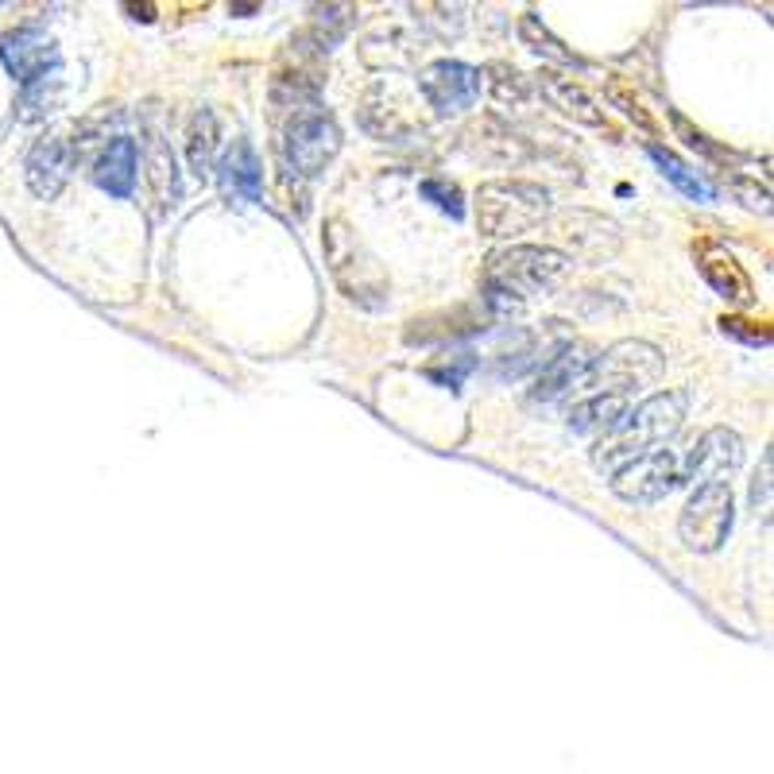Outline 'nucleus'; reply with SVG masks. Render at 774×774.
Listing matches in <instances>:
<instances>
[{"instance_id": "nucleus-1", "label": "nucleus", "mask_w": 774, "mask_h": 774, "mask_svg": "<svg viewBox=\"0 0 774 774\" xmlns=\"http://www.w3.org/2000/svg\"><path fill=\"white\" fill-rule=\"evenodd\" d=\"M685 411H689V395L678 391V387L674 391H658L651 399H643L639 407H627L620 426L600 438L593 461L600 469H608V473L624 469L627 461H635V457L658 449L666 438H674L682 430Z\"/></svg>"}, {"instance_id": "nucleus-2", "label": "nucleus", "mask_w": 774, "mask_h": 774, "mask_svg": "<svg viewBox=\"0 0 774 774\" xmlns=\"http://www.w3.org/2000/svg\"><path fill=\"white\" fill-rule=\"evenodd\" d=\"M550 217V190L527 179H496L477 190V225L484 237L511 240Z\"/></svg>"}, {"instance_id": "nucleus-3", "label": "nucleus", "mask_w": 774, "mask_h": 774, "mask_svg": "<svg viewBox=\"0 0 774 774\" xmlns=\"http://www.w3.org/2000/svg\"><path fill=\"white\" fill-rule=\"evenodd\" d=\"M566 252L546 244H511L488 256V287L496 295H546L554 291L569 271Z\"/></svg>"}, {"instance_id": "nucleus-4", "label": "nucleus", "mask_w": 774, "mask_h": 774, "mask_svg": "<svg viewBox=\"0 0 774 774\" xmlns=\"http://www.w3.org/2000/svg\"><path fill=\"white\" fill-rule=\"evenodd\" d=\"M279 151H283V167L295 179H318L329 167V159L341 151V128L322 105H302L287 117Z\"/></svg>"}, {"instance_id": "nucleus-5", "label": "nucleus", "mask_w": 774, "mask_h": 774, "mask_svg": "<svg viewBox=\"0 0 774 774\" xmlns=\"http://www.w3.org/2000/svg\"><path fill=\"white\" fill-rule=\"evenodd\" d=\"M666 360L658 353L655 345L647 341H616L608 353H600L593 360V372H589V384L600 395H631L639 387L655 384L662 376Z\"/></svg>"}, {"instance_id": "nucleus-6", "label": "nucleus", "mask_w": 774, "mask_h": 774, "mask_svg": "<svg viewBox=\"0 0 774 774\" xmlns=\"http://www.w3.org/2000/svg\"><path fill=\"white\" fill-rule=\"evenodd\" d=\"M326 256L333 279L341 283V291L360 302V306H380L387 295V279L380 275L376 260L360 248V240L341 225V221H329L326 233Z\"/></svg>"}, {"instance_id": "nucleus-7", "label": "nucleus", "mask_w": 774, "mask_h": 774, "mask_svg": "<svg viewBox=\"0 0 774 774\" xmlns=\"http://www.w3.org/2000/svg\"><path fill=\"white\" fill-rule=\"evenodd\" d=\"M736 519V504H732V488L728 484H701L682 507L678 531L682 542L697 554H713L724 546V538L732 531Z\"/></svg>"}, {"instance_id": "nucleus-8", "label": "nucleus", "mask_w": 774, "mask_h": 774, "mask_svg": "<svg viewBox=\"0 0 774 774\" xmlns=\"http://www.w3.org/2000/svg\"><path fill=\"white\" fill-rule=\"evenodd\" d=\"M682 484V465L670 449H651L612 473V492L627 504H658Z\"/></svg>"}, {"instance_id": "nucleus-9", "label": "nucleus", "mask_w": 774, "mask_h": 774, "mask_svg": "<svg viewBox=\"0 0 774 774\" xmlns=\"http://www.w3.org/2000/svg\"><path fill=\"white\" fill-rule=\"evenodd\" d=\"M418 90L430 101L434 113H465L473 109L480 97V70L477 66H465V62L438 59L430 62L422 74H418Z\"/></svg>"}, {"instance_id": "nucleus-10", "label": "nucleus", "mask_w": 774, "mask_h": 774, "mask_svg": "<svg viewBox=\"0 0 774 774\" xmlns=\"http://www.w3.org/2000/svg\"><path fill=\"white\" fill-rule=\"evenodd\" d=\"M744 465V438L728 426H713L697 438V446L685 457V477L701 484H728V477Z\"/></svg>"}, {"instance_id": "nucleus-11", "label": "nucleus", "mask_w": 774, "mask_h": 774, "mask_svg": "<svg viewBox=\"0 0 774 774\" xmlns=\"http://www.w3.org/2000/svg\"><path fill=\"white\" fill-rule=\"evenodd\" d=\"M4 62L8 70L24 82V90H35V86H47L55 74H59V47L51 39H43L35 28H24L16 35L4 39Z\"/></svg>"}, {"instance_id": "nucleus-12", "label": "nucleus", "mask_w": 774, "mask_h": 774, "mask_svg": "<svg viewBox=\"0 0 774 774\" xmlns=\"http://www.w3.org/2000/svg\"><path fill=\"white\" fill-rule=\"evenodd\" d=\"M593 360H596L593 349H585V345H566L558 357H546L531 399H538V403H558V399H566L573 391H581V387L589 384Z\"/></svg>"}, {"instance_id": "nucleus-13", "label": "nucleus", "mask_w": 774, "mask_h": 774, "mask_svg": "<svg viewBox=\"0 0 774 774\" xmlns=\"http://www.w3.org/2000/svg\"><path fill=\"white\" fill-rule=\"evenodd\" d=\"M70 171H74V144H66L62 136L35 140L28 163H24V175H28V186L35 198H43V202L59 198Z\"/></svg>"}, {"instance_id": "nucleus-14", "label": "nucleus", "mask_w": 774, "mask_h": 774, "mask_svg": "<svg viewBox=\"0 0 774 774\" xmlns=\"http://www.w3.org/2000/svg\"><path fill=\"white\" fill-rule=\"evenodd\" d=\"M535 90L542 93V101L550 105V109H558L566 120L573 124H585V128H608V117H604V109L593 101V93L585 90L581 82H573L566 74H558V70H542L535 78Z\"/></svg>"}, {"instance_id": "nucleus-15", "label": "nucleus", "mask_w": 774, "mask_h": 774, "mask_svg": "<svg viewBox=\"0 0 774 774\" xmlns=\"http://www.w3.org/2000/svg\"><path fill=\"white\" fill-rule=\"evenodd\" d=\"M217 179H221V190H225V198H237V202H260V190H264V171H260V159H256V151L252 144L237 136L225 155H221V163H217Z\"/></svg>"}, {"instance_id": "nucleus-16", "label": "nucleus", "mask_w": 774, "mask_h": 774, "mask_svg": "<svg viewBox=\"0 0 774 774\" xmlns=\"http://www.w3.org/2000/svg\"><path fill=\"white\" fill-rule=\"evenodd\" d=\"M693 252H697V268L705 275V283L713 287L716 295L736 302V306H747V302H751V279H747V271L736 264L732 252H724V248L713 244V240H701Z\"/></svg>"}, {"instance_id": "nucleus-17", "label": "nucleus", "mask_w": 774, "mask_h": 774, "mask_svg": "<svg viewBox=\"0 0 774 774\" xmlns=\"http://www.w3.org/2000/svg\"><path fill=\"white\" fill-rule=\"evenodd\" d=\"M558 233H562V240L573 244L577 256H589V260H604V256H612L620 248L616 225L604 221V217H596V213H581V209L562 217Z\"/></svg>"}, {"instance_id": "nucleus-18", "label": "nucleus", "mask_w": 774, "mask_h": 774, "mask_svg": "<svg viewBox=\"0 0 774 774\" xmlns=\"http://www.w3.org/2000/svg\"><path fill=\"white\" fill-rule=\"evenodd\" d=\"M144 163H148L144 179H148V194H151V202H155V213L175 209L179 206V194H182L179 167H175V155H171V148L163 144V136H159V132H151L148 136Z\"/></svg>"}, {"instance_id": "nucleus-19", "label": "nucleus", "mask_w": 774, "mask_h": 774, "mask_svg": "<svg viewBox=\"0 0 774 774\" xmlns=\"http://www.w3.org/2000/svg\"><path fill=\"white\" fill-rule=\"evenodd\" d=\"M93 182L101 190H109L113 198H128L136 186V140H128V136L109 140L93 163Z\"/></svg>"}, {"instance_id": "nucleus-20", "label": "nucleus", "mask_w": 774, "mask_h": 774, "mask_svg": "<svg viewBox=\"0 0 774 774\" xmlns=\"http://www.w3.org/2000/svg\"><path fill=\"white\" fill-rule=\"evenodd\" d=\"M624 415H627L624 395H600V391H593L589 399H581V403L573 407L569 426L581 430V434H612Z\"/></svg>"}, {"instance_id": "nucleus-21", "label": "nucleus", "mask_w": 774, "mask_h": 774, "mask_svg": "<svg viewBox=\"0 0 774 774\" xmlns=\"http://www.w3.org/2000/svg\"><path fill=\"white\" fill-rule=\"evenodd\" d=\"M217 117L209 109H198L190 120V132H186V155H190V171L198 179H206L209 167H213V151H217Z\"/></svg>"}, {"instance_id": "nucleus-22", "label": "nucleus", "mask_w": 774, "mask_h": 774, "mask_svg": "<svg viewBox=\"0 0 774 774\" xmlns=\"http://www.w3.org/2000/svg\"><path fill=\"white\" fill-rule=\"evenodd\" d=\"M651 159H655L658 167H662V175L674 182L682 194H689V198H697V202H709L713 198V190H709V182L701 179L697 171H689L682 159L674 155V151H666V148H658V144H651Z\"/></svg>"}, {"instance_id": "nucleus-23", "label": "nucleus", "mask_w": 774, "mask_h": 774, "mask_svg": "<svg viewBox=\"0 0 774 774\" xmlns=\"http://www.w3.org/2000/svg\"><path fill=\"white\" fill-rule=\"evenodd\" d=\"M488 90H492V97L500 105H527L531 101V82L515 66H507V62H492L488 66Z\"/></svg>"}, {"instance_id": "nucleus-24", "label": "nucleus", "mask_w": 774, "mask_h": 774, "mask_svg": "<svg viewBox=\"0 0 774 774\" xmlns=\"http://www.w3.org/2000/svg\"><path fill=\"white\" fill-rule=\"evenodd\" d=\"M519 35H523V43L531 47V51H538V55H546V59H554V62H573V55H569L566 47L546 31V24L538 20L535 12H527L523 20H519Z\"/></svg>"}, {"instance_id": "nucleus-25", "label": "nucleus", "mask_w": 774, "mask_h": 774, "mask_svg": "<svg viewBox=\"0 0 774 774\" xmlns=\"http://www.w3.org/2000/svg\"><path fill=\"white\" fill-rule=\"evenodd\" d=\"M604 93H608V101H612V105H620V109H624L627 117L635 120L639 128L655 132V120H651V113L639 105V97H631V90H627L620 78H608V82H604Z\"/></svg>"}, {"instance_id": "nucleus-26", "label": "nucleus", "mask_w": 774, "mask_h": 774, "mask_svg": "<svg viewBox=\"0 0 774 774\" xmlns=\"http://www.w3.org/2000/svg\"><path fill=\"white\" fill-rule=\"evenodd\" d=\"M422 194L434 202L438 209H446L449 217H461L465 213V206H461V190L453 186V182L446 179H426L422 182Z\"/></svg>"}, {"instance_id": "nucleus-27", "label": "nucleus", "mask_w": 774, "mask_h": 774, "mask_svg": "<svg viewBox=\"0 0 774 774\" xmlns=\"http://www.w3.org/2000/svg\"><path fill=\"white\" fill-rule=\"evenodd\" d=\"M728 190L744 202L747 209H767L771 206V194L759 179H747V175H728Z\"/></svg>"}, {"instance_id": "nucleus-28", "label": "nucleus", "mask_w": 774, "mask_h": 774, "mask_svg": "<svg viewBox=\"0 0 774 774\" xmlns=\"http://www.w3.org/2000/svg\"><path fill=\"white\" fill-rule=\"evenodd\" d=\"M747 326H751V322H744V318H724V322H720L724 333L744 337V341H751V345H767V341H771V333H767V329H747Z\"/></svg>"}, {"instance_id": "nucleus-29", "label": "nucleus", "mask_w": 774, "mask_h": 774, "mask_svg": "<svg viewBox=\"0 0 774 774\" xmlns=\"http://www.w3.org/2000/svg\"><path fill=\"white\" fill-rule=\"evenodd\" d=\"M767 492H771V453L763 457V469H759V477L751 484V507L755 511H767Z\"/></svg>"}, {"instance_id": "nucleus-30", "label": "nucleus", "mask_w": 774, "mask_h": 774, "mask_svg": "<svg viewBox=\"0 0 774 774\" xmlns=\"http://www.w3.org/2000/svg\"><path fill=\"white\" fill-rule=\"evenodd\" d=\"M674 128H678V136H685V144H689V148L705 151V155H720V151L709 144V136H705V132H697V128H689V120L678 117V113H674Z\"/></svg>"}, {"instance_id": "nucleus-31", "label": "nucleus", "mask_w": 774, "mask_h": 774, "mask_svg": "<svg viewBox=\"0 0 774 774\" xmlns=\"http://www.w3.org/2000/svg\"><path fill=\"white\" fill-rule=\"evenodd\" d=\"M128 12H136V20H151V12H155V8H128Z\"/></svg>"}]
</instances>
